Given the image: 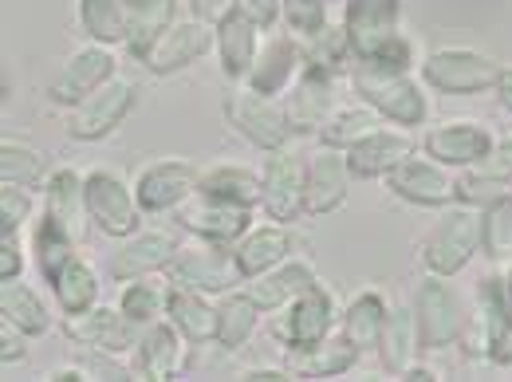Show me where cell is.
<instances>
[{
	"label": "cell",
	"instance_id": "1",
	"mask_svg": "<svg viewBox=\"0 0 512 382\" xmlns=\"http://www.w3.org/2000/svg\"><path fill=\"white\" fill-rule=\"evenodd\" d=\"M351 87L371 111H379L383 123H394V127H422L430 115V99L410 71H379V67L355 64Z\"/></svg>",
	"mask_w": 512,
	"mask_h": 382
},
{
	"label": "cell",
	"instance_id": "2",
	"mask_svg": "<svg viewBox=\"0 0 512 382\" xmlns=\"http://www.w3.org/2000/svg\"><path fill=\"white\" fill-rule=\"evenodd\" d=\"M481 237H485V209L477 205H446V213L438 217V225L430 229V237L422 241V264L426 272L438 276H457L473 256L481 253Z\"/></svg>",
	"mask_w": 512,
	"mask_h": 382
},
{
	"label": "cell",
	"instance_id": "3",
	"mask_svg": "<svg viewBox=\"0 0 512 382\" xmlns=\"http://www.w3.org/2000/svg\"><path fill=\"white\" fill-rule=\"evenodd\" d=\"M505 64L481 48H465V44H446L434 48L422 60V79L442 91V95H481L489 87H497Z\"/></svg>",
	"mask_w": 512,
	"mask_h": 382
},
{
	"label": "cell",
	"instance_id": "4",
	"mask_svg": "<svg viewBox=\"0 0 512 382\" xmlns=\"http://www.w3.org/2000/svg\"><path fill=\"white\" fill-rule=\"evenodd\" d=\"M166 280L178 284V288H193V292H205V296H221L237 284H245V272L233 256V245H217V241H193L182 245L170 268H166Z\"/></svg>",
	"mask_w": 512,
	"mask_h": 382
},
{
	"label": "cell",
	"instance_id": "5",
	"mask_svg": "<svg viewBox=\"0 0 512 382\" xmlns=\"http://www.w3.org/2000/svg\"><path fill=\"white\" fill-rule=\"evenodd\" d=\"M414 319H418V339L422 351H446L449 343H457L465 335V308L461 296L446 284V276L426 272L414 288Z\"/></svg>",
	"mask_w": 512,
	"mask_h": 382
},
{
	"label": "cell",
	"instance_id": "6",
	"mask_svg": "<svg viewBox=\"0 0 512 382\" xmlns=\"http://www.w3.org/2000/svg\"><path fill=\"white\" fill-rule=\"evenodd\" d=\"M83 193H87V217L107 233V237H130L138 233L142 205L127 178L111 166H95L83 174Z\"/></svg>",
	"mask_w": 512,
	"mask_h": 382
},
{
	"label": "cell",
	"instance_id": "7",
	"mask_svg": "<svg viewBox=\"0 0 512 382\" xmlns=\"http://www.w3.org/2000/svg\"><path fill=\"white\" fill-rule=\"evenodd\" d=\"M134 99H138V83L127 75H111L103 87H95L83 103H75L67 111V134L79 142L107 138L134 111Z\"/></svg>",
	"mask_w": 512,
	"mask_h": 382
},
{
	"label": "cell",
	"instance_id": "8",
	"mask_svg": "<svg viewBox=\"0 0 512 382\" xmlns=\"http://www.w3.org/2000/svg\"><path fill=\"white\" fill-rule=\"evenodd\" d=\"M335 327H339V308H335V296L323 280H316L308 292H300L292 304H284L272 319V331L288 351L320 343Z\"/></svg>",
	"mask_w": 512,
	"mask_h": 382
},
{
	"label": "cell",
	"instance_id": "9",
	"mask_svg": "<svg viewBox=\"0 0 512 382\" xmlns=\"http://www.w3.org/2000/svg\"><path fill=\"white\" fill-rule=\"evenodd\" d=\"M225 119L229 127L237 130L245 142H253L256 150H284L292 127H288V115H284V103H276L272 95H256L245 83L237 91H229L225 99Z\"/></svg>",
	"mask_w": 512,
	"mask_h": 382
},
{
	"label": "cell",
	"instance_id": "10",
	"mask_svg": "<svg viewBox=\"0 0 512 382\" xmlns=\"http://www.w3.org/2000/svg\"><path fill=\"white\" fill-rule=\"evenodd\" d=\"M64 331L67 339H75L79 347L115 359V355H130L134 351V343L142 335V323H134L119 304H95V308H87L79 316H67Z\"/></svg>",
	"mask_w": 512,
	"mask_h": 382
},
{
	"label": "cell",
	"instance_id": "11",
	"mask_svg": "<svg viewBox=\"0 0 512 382\" xmlns=\"http://www.w3.org/2000/svg\"><path fill=\"white\" fill-rule=\"evenodd\" d=\"M174 221H178V229H186L201 241L237 245L253 229V209L249 205H233V201H217V197H205V193H190L174 209Z\"/></svg>",
	"mask_w": 512,
	"mask_h": 382
},
{
	"label": "cell",
	"instance_id": "12",
	"mask_svg": "<svg viewBox=\"0 0 512 382\" xmlns=\"http://www.w3.org/2000/svg\"><path fill=\"white\" fill-rule=\"evenodd\" d=\"M493 146H497L493 130L477 119H446L422 134V154H430L434 162H442L449 170L481 166L493 154Z\"/></svg>",
	"mask_w": 512,
	"mask_h": 382
},
{
	"label": "cell",
	"instance_id": "13",
	"mask_svg": "<svg viewBox=\"0 0 512 382\" xmlns=\"http://www.w3.org/2000/svg\"><path fill=\"white\" fill-rule=\"evenodd\" d=\"M386 190L410 205H430V209H446L457 201V174L434 162L430 154H410L402 158L390 174H386Z\"/></svg>",
	"mask_w": 512,
	"mask_h": 382
},
{
	"label": "cell",
	"instance_id": "14",
	"mask_svg": "<svg viewBox=\"0 0 512 382\" xmlns=\"http://www.w3.org/2000/svg\"><path fill=\"white\" fill-rule=\"evenodd\" d=\"M260 209L268 213V221H280V225H292L300 221L308 209H304V162L284 146V150H272L264 158V170H260Z\"/></svg>",
	"mask_w": 512,
	"mask_h": 382
},
{
	"label": "cell",
	"instance_id": "15",
	"mask_svg": "<svg viewBox=\"0 0 512 382\" xmlns=\"http://www.w3.org/2000/svg\"><path fill=\"white\" fill-rule=\"evenodd\" d=\"M115 52H111V44H87V48H75L71 56H67L60 71L52 75V83H48V95H52V103H60V107H75V103H83L95 87H103L111 75H119L115 71Z\"/></svg>",
	"mask_w": 512,
	"mask_h": 382
},
{
	"label": "cell",
	"instance_id": "16",
	"mask_svg": "<svg viewBox=\"0 0 512 382\" xmlns=\"http://www.w3.org/2000/svg\"><path fill=\"white\" fill-rule=\"evenodd\" d=\"M178 249L182 245H178V237L170 229H138L130 237H119V249L107 256V272L119 284L138 280V276H154V272L170 268Z\"/></svg>",
	"mask_w": 512,
	"mask_h": 382
},
{
	"label": "cell",
	"instance_id": "17",
	"mask_svg": "<svg viewBox=\"0 0 512 382\" xmlns=\"http://www.w3.org/2000/svg\"><path fill=\"white\" fill-rule=\"evenodd\" d=\"M197 166L186 158H158L138 170L134 193L142 213H174L190 193H197Z\"/></svg>",
	"mask_w": 512,
	"mask_h": 382
},
{
	"label": "cell",
	"instance_id": "18",
	"mask_svg": "<svg viewBox=\"0 0 512 382\" xmlns=\"http://www.w3.org/2000/svg\"><path fill=\"white\" fill-rule=\"evenodd\" d=\"M186 335L170 323V319H154L142 327L134 351H130V371L138 379L150 382H166L182 375V363H186Z\"/></svg>",
	"mask_w": 512,
	"mask_h": 382
},
{
	"label": "cell",
	"instance_id": "19",
	"mask_svg": "<svg viewBox=\"0 0 512 382\" xmlns=\"http://www.w3.org/2000/svg\"><path fill=\"white\" fill-rule=\"evenodd\" d=\"M477 331H481V355L497 367H512V308L501 276L477 280Z\"/></svg>",
	"mask_w": 512,
	"mask_h": 382
},
{
	"label": "cell",
	"instance_id": "20",
	"mask_svg": "<svg viewBox=\"0 0 512 382\" xmlns=\"http://www.w3.org/2000/svg\"><path fill=\"white\" fill-rule=\"evenodd\" d=\"M351 182H355V174L347 166V154L320 146V154H312L304 162V209L312 217L339 209L347 201V193H351Z\"/></svg>",
	"mask_w": 512,
	"mask_h": 382
},
{
	"label": "cell",
	"instance_id": "21",
	"mask_svg": "<svg viewBox=\"0 0 512 382\" xmlns=\"http://www.w3.org/2000/svg\"><path fill=\"white\" fill-rule=\"evenodd\" d=\"M300 71H304V44L296 36H268L241 83L256 95H272L276 99L296 83Z\"/></svg>",
	"mask_w": 512,
	"mask_h": 382
},
{
	"label": "cell",
	"instance_id": "22",
	"mask_svg": "<svg viewBox=\"0 0 512 382\" xmlns=\"http://www.w3.org/2000/svg\"><path fill=\"white\" fill-rule=\"evenodd\" d=\"M335 107V75L304 67L296 83L284 91V115L292 134H320V127L331 119Z\"/></svg>",
	"mask_w": 512,
	"mask_h": 382
},
{
	"label": "cell",
	"instance_id": "23",
	"mask_svg": "<svg viewBox=\"0 0 512 382\" xmlns=\"http://www.w3.org/2000/svg\"><path fill=\"white\" fill-rule=\"evenodd\" d=\"M217 44V24L190 16V20H174L170 32L158 40V48L146 56V67L154 75H174V71H186L190 64H197L209 48Z\"/></svg>",
	"mask_w": 512,
	"mask_h": 382
},
{
	"label": "cell",
	"instance_id": "24",
	"mask_svg": "<svg viewBox=\"0 0 512 382\" xmlns=\"http://www.w3.org/2000/svg\"><path fill=\"white\" fill-rule=\"evenodd\" d=\"M398 16H402V0H343V28L355 64L367 60L386 36L398 32Z\"/></svg>",
	"mask_w": 512,
	"mask_h": 382
},
{
	"label": "cell",
	"instance_id": "25",
	"mask_svg": "<svg viewBox=\"0 0 512 382\" xmlns=\"http://www.w3.org/2000/svg\"><path fill=\"white\" fill-rule=\"evenodd\" d=\"M347 154V166H351V174L355 178H386L402 158H410L414 154V134L406 127H379L371 130V134H363L355 146H347L343 150Z\"/></svg>",
	"mask_w": 512,
	"mask_h": 382
},
{
	"label": "cell",
	"instance_id": "26",
	"mask_svg": "<svg viewBox=\"0 0 512 382\" xmlns=\"http://www.w3.org/2000/svg\"><path fill=\"white\" fill-rule=\"evenodd\" d=\"M316 280H320V276H316V268H312L304 256H284L280 264L264 268L253 280H245V292L253 296L256 304L264 308V316H268V312H280L284 304H292V300H296L300 292H308Z\"/></svg>",
	"mask_w": 512,
	"mask_h": 382
},
{
	"label": "cell",
	"instance_id": "27",
	"mask_svg": "<svg viewBox=\"0 0 512 382\" xmlns=\"http://www.w3.org/2000/svg\"><path fill=\"white\" fill-rule=\"evenodd\" d=\"M359 355L363 351L335 327L331 335H323L320 343L288 351V371L300 375V379H335V375H347L359 363Z\"/></svg>",
	"mask_w": 512,
	"mask_h": 382
},
{
	"label": "cell",
	"instance_id": "28",
	"mask_svg": "<svg viewBox=\"0 0 512 382\" xmlns=\"http://www.w3.org/2000/svg\"><path fill=\"white\" fill-rule=\"evenodd\" d=\"M213 48H217V60H221L225 79L237 83V79L249 75L256 52H260V28H256L241 8H233V12L217 24V44H213Z\"/></svg>",
	"mask_w": 512,
	"mask_h": 382
},
{
	"label": "cell",
	"instance_id": "29",
	"mask_svg": "<svg viewBox=\"0 0 512 382\" xmlns=\"http://www.w3.org/2000/svg\"><path fill=\"white\" fill-rule=\"evenodd\" d=\"M28 253H32V264L40 268V280L52 288L64 276L67 264L75 260V233L40 209V221L32 225V237H28Z\"/></svg>",
	"mask_w": 512,
	"mask_h": 382
},
{
	"label": "cell",
	"instance_id": "30",
	"mask_svg": "<svg viewBox=\"0 0 512 382\" xmlns=\"http://www.w3.org/2000/svg\"><path fill=\"white\" fill-rule=\"evenodd\" d=\"M166 319L186 335L190 347H201V343H213V339H217V300L205 296V292L170 284Z\"/></svg>",
	"mask_w": 512,
	"mask_h": 382
},
{
	"label": "cell",
	"instance_id": "31",
	"mask_svg": "<svg viewBox=\"0 0 512 382\" xmlns=\"http://www.w3.org/2000/svg\"><path fill=\"white\" fill-rule=\"evenodd\" d=\"M386 296L375 292V288H363L355 292L343 312H339V331L359 347V351H379V339H383V327H386Z\"/></svg>",
	"mask_w": 512,
	"mask_h": 382
},
{
	"label": "cell",
	"instance_id": "32",
	"mask_svg": "<svg viewBox=\"0 0 512 382\" xmlns=\"http://www.w3.org/2000/svg\"><path fill=\"white\" fill-rule=\"evenodd\" d=\"M233 256H237L245 280H253L264 268H272V264H280L284 256H292V233H288V225H280V221L253 225V229L233 245Z\"/></svg>",
	"mask_w": 512,
	"mask_h": 382
},
{
	"label": "cell",
	"instance_id": "33",
	"mask_svg": "<svg viewBox=\"0 0 512 382\" xmlns=\"http://www.w3.org/2000/svg\"><path fill=\"white\" fill-rule=\"evenodd\" d=\"M260 316H264V308L256 304L245 288L221 292L217 296V339L213 343L225 347V351H241L253 339L256 327H260Z\"/></svg>",
	"mask_w": 512,
	"mask_h": 382
},
{
	"label": "cell",
	"instance_id": "34",
	"mask_svg": "<svg viewBox=\"0 0 512 382\" xmlns=\"http://www.w3.org/2000/svg\"><path fill=\"white\" fill-rule=\"evenodd\" d=\"M0 319H8L28 335H44L52 327V308L32 284L16 276V280H0Z\"/></svg>",
	"mask_w": 512,
	"mask_h": 382
},
{
	"label": "cell",
	"instance_id": "35",
	"mask_svg": "<svg viewBox=\"0 0 512 382\" xmlns=\"http://www.w3.org/2000/svg\"><path fill=\"white\" fill-rule=\"evenodd\" d=\"M418 351H422V339H418L414 308H390L383 339H379V359H383V367L390 375H402L410 363H418Z\"/></svg>",
	"mask_w": 512,
	"mask_h": 382
},
{
	"label": "cell",
	"instance_id": "36",
	"mask_svg": "<svg viewBox=\"0 0 512 382\" xmlns=\"http://www.w3.org/2000/svg\"><path fill=\"white\" fill-rule=\"evenodd\" d=\"M197 193L217 197V201H233V205H260V174H253L249 166H209L197 174Z\"/></svg>",
	"mask_w": 512,
	"mask_h": 382
},
{
	"label": "cell",
	"instance_id": "37",
	"mask_svg": "<svg viewBox=\"0 0 512 382\" xmlns=\"http://www.w3.org/2000/svg\"><path fill=\"white\" fill-rule=\"evenodd\" d=\"M44 213H52L60 225H67L79 237V221L87 217V193H83V174L60 166L44 182Z\"/></svg>",
	"mask_w": 512,
	"mask_h": 382
},
{
	"label": "cell",
	"instance_id": "38",
	"mask_svg": "<svg viewBox=\"0 0 512 382\" xmlns=\"http://www.w3.org/2000/svg\"><path fill=\"white\" fill-rule=\"evenodd\" d=\"M79 28L91 36V44H123L130 28L127 0H75Z\"/></svg>",
	"mask_w": 512,
	"mask_h": 382
},
{
	"label": "cell",
	"instance_id": "39",
	"mask_svg": "<svg viewBox=\"0 0 512 382\" xmlns=\"http://www.w3.org/2000/svg\"><path fill=\"white\" fill-rule=\"evenodd\" d=\"M174 4L178 0H158V4H146V8H130V28H127V48L138 64H146V56L158 48V40L170 32L174 24Z\"/></svg>",
	"mask_w": 512,
	"mask_h": 382
},
{
	"label": "cell",
	"instance_id": "40",
	"mask_svg": "<svg viewBox=\"0 0 512 382\" xmlns=\"http://www.w3.org/2000/svg\"><path fill=\"white\" fill-rule=\"evenodd\" d=\"M300 44H304V67H312V71L339 75V71L355 67V56H351V40H347V28H343V20H339V24H331V20H327L320 32L304 36Z\"/></svg>",
	"mask_w": 512,
	"mask_h": 382
},
{
	"label": "cell",
	"instance_id": "41",
	"mask_svg": "<svg viewBox=\"0 0 512 382\" xmlns=\"http://www.w3.org/2000/svg\"><path fill=\"white\" fill-rule=\"evenodd\" d=\"M52 178L44 150L20 142V138H4L0 142V182L12 186H28V190H44V182Z\"/></svg>",
	"mask_w": 512,
	"mask_h": 382
},
{
	"label": "cell",
	"instance_id": "42",
	"mask_svg": "<svg viewBox=\"0 0 512 382\" xmlns=\"http://www.w3.org/2000/svg\"><path fill=\"white\" fill-rule=\"evenodd\" d=\"M52 296H56L64 316H79V312L95 308L99 304V272L83 256H75L64 268V276L52 284Z\"/></svg>",
	"mask_w": 512,
	"mask_h": 382
},
{
	"label": "cell",
	"instance_id": "43",
	"mask_svg": "<svg viewBox=\"0 0 512 382\" xmlns=\"http://www.w3.org/2000/svg\"><path fill=\"white\" fill-rule=\"evenodd\" d=\"M509 193H512V174L493 170L489 162L469 166V170L457 174V201H465V205L489 209V205H497V201H509Z\"/></svg>",
	"mask_w": 512,
	"mask_h": 382
},
{
	"label": "cell",
	"instance_id": "44",
	"mask_svg": "<svg viewBox=\"0 0 512 382\" xmlns=\"http://www.w3.org/2000/svg\"><path fill=\"white\" fill-rule=\"evenodd\" d=\"M379 123H383L379 111H371L367 103H359V107H343V111H331V119L320 127V142L323 146H331V150H347V146H355L363 134H371Z\"/></svg>",
	"mask_w": 512,
	"mask_h": 382
},
{
	"label": "cell",
	"instance_id": "45",
	"mask_svg": "<svg viewBox=\"0 0 512 382\" xmlns=\"http://www.w3.org/2000/svg\"><path fill=\"white\" fill-rule=\"evenodd\" d=\"M166 300H170V284L162 288L154 276H138L127 280L123 292H119V308L127 312L134 323H154V319H166Z\"/></svg>",
	"mask_w": 512,
	"mask_h": 382
},
{
	"label": "cell",
	"instance_id": "46",
	"mask_svg": "<svg viewBox=\"0 0 512 382\" xmlns=\"http://www.w3.org/2000/svg\"><path fill=\"white\" fill-rule=\"evenodd\" d=\"M363 67H379V71H414L418 64V56H414V40L398 28L394 36H386L383 44L367 56V60H359Z\"/></svg>",
	"mask_w": 512,
	"mask_h": 382
},
{
	"label": "cell",
	"instance_id": "47",
	"mask_svg": "<svg viewBox=\"0 0 512 382\" xmlns=\"http://www.w3.org/2000/svg\"><path fill=\"white\" fill-rule=\"evenodd\" d=\"M481 249L489 256H512V201H497L485 209V237Z\"/></svg>",
	"mask_w": 512,
	"mask_h": 382
},
{
	"label": "cell",
	"instance_id": "48",
	"mask_svg": "<svg viewBox=\"0 0 512 382\" xmlns=\"http://www.w3.org/2000/svg\"><path fill=\"white\" fill-rule=\"evenodd\" d=\"M32 190L28 186H12L0 182V233H20L32 221Z\"/></svg>",
	"mask_w": 512,
	"mask_h": 382
},
{
	"label": "cell",
	"instance_id": "49",
	"mask_svg": "<svg viewBox=\"0 0 512 382\" xmlns=\"http://www.w3.org/2000/svg\"><path fill=\"white\" fill-rule=\"evenodd\" d=\"M327 4L331 0H284V24H288V32H296L300 40L312 36V32H320L323 24H327Z\"/></svg>",
	"mask_w": 512,
	"mask_h": 382
},
{
	"label": "cell",
	"instance_id": "50",
	"mask_svg": "<svg viewBox=\"0 0 512 382\" xmlns=\"http://www.w3.org/2000/svg\"><path fill=\"white\" fill-rule=\"evenodd\" d=\"M24 272V245L16 233H0V280H16Z\"/></svg>",
	"mask_w": 512,
	"mask_h": 382
},
{
	"label": "cell",
	"instance_id": "51",
	"mask_svg": "<svg viewBox=\"0 0 512 382\" xmlns=\"http://www.w3.org/2000/svg\"><path fill=\"white\" fill-rule=\"evenodd\" d=\"M237 8L253 20L260 32H264V28H272V24L284 16V0H237Z\"/></svg>",
	"mask_w": 512,
	"mask_h": 382
},
{
	"label": "cell",
	"instance_id": "52",
	"mask_svg": "<svg viewBox=\"0 0 512 382\" xmlns=\"http://www.w3.org/2000/svg\"><path fill=\"white\" fill-rule=\"evenodd\" d=\"M24 339H28V331H20V327H12L8 319H0V363H4V367H8V363H20V359L28 355Z\"/></svg>",
	"mask_w": 512,
	"mask_h": 382
},
{
	"label": "cell",
	"instance_id": "53",
	"mask_svg": "<svg viewBox=\"0 0 512 382\" xmlns=\"http://www.w3.org/2000/svg\"><path fill=\"white\" fill-rule=\"evenodd\" d=\"M233 8H237V0H190L193 16H201V20H209V24H221Z\"/></svg>",
	"mask_w": 512,
	"mask_h": 382
},
{
	"label": "cell",
	"instance_id": "54",
	"mask_svg": "<svg viewBox=\"0 0 512 382\" xmlns=\"http://www.w3.org/2000/svg\"><path fill=\"white\" fill-rule=\"evenodd\" d=\"M91 375L87 367H56V371H48V382H64V379H75V382H83Z\"/></svg>",
	"mask_w": 512,
	"mask_h": 382
},
{
	"label": "cell",
	"instance_id": "55",
	"mask_svg": "<svg viewBox=\"0 0 512 382\" xmlns=\"http://www.w3.org/2000/svg\"><path fill=\"white\" fill-rule=\"evenodd\" d=\"M497 95H501V107L512 111V67L501 71V79H497Z\"/></svg>",
	"mask_w": 512,
	"mask_h": 382
},
{
	"label": "cell",
	"instance_id": "56",
	"mask_svg": "<svg viewBox=\"0 0 512 382\" xmlns=\"http://www.w3.org/2000/svg\"><path fill=\"white\" fill-rule=\"evenodd\" d=\"M402 379H410V382H434V379H438V371H430V367H418V363H410V367L402 371Z\"/></svg>",
	"mask_w": 512,
	"mask_h": 382
},
{
	"label": "cell",
	"instance_id": "57",
	"mask_svg": "<svg viewBox=\"0 0 512 382\" xmlns=\"http://www.w3.org/2000/svg\"><path fill=\"white\" fill-rule=\"evenodd\" d=\"M501 280H505V296H509V308H512V264H509V272H505Z\"/></svg>",
	"mask_w": 512,
	"mask_h": 382
},
{
	"label": "cell",
	"instance_id": "58",
	"mask_svg": "<svg viewBox=\"0 0 512 382\" xmlns=\"http://www.w3.org/2000/svg\"><path fill=\"white\" fill-rule=\"evenodd\" d=\"M146 4H158V0H127V8H146Z\"/></svg>",
	"mask_w": 512,
	"mask_h": 382
},
{
	"label": "cell",
	"instance_id": "59",
	"mask_svg": "<svg viewBox=\"0 0 512 382\" xmlns=\"http://www.w3.org/2000/svg\"><path fill=\"white\" fill-rule=\"evenodd\" d=\"M509 201H512V193H509Z\"/></svg>",
	"mask_w": 512,
	"mask_h": 382
}]
</instances>
